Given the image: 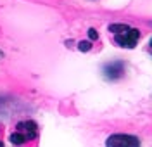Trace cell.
Returning <instances> with one entry per match:
<instances>
[{
    "label": "cell",
    "instance_id": "obj_1",
    "mask_svg": "<svg viewBox=\"0 0 152 147\" xmlns=\"http://www.w3.org/2000/svg\"><path fill=\"white\" fill-rule=\"evenodd\" d=\"M109 31L114 35V42L123 49H133L140 38V31L128 24H111Z\"/></svg>",
    "mask_w": 152,
    "mask_h": 147
},
{
    "label": "cell",
    "instance_id": "obj_2",
    "mask_svg": "<svg viewBox=\"0 0 152 147\" xmlns=\"http://www.w3.org/2000/svg\"><path fill=\"white\" fill-rule=\"evenodd\" d=\"M37 135H38V125L31 119H26V121L18 123L16 130L10 133L9 140L14 146H23L26 142H31L33 138H37Z\"/></svg>",
    "mask_w": 152,
    "mask_h": 147
},
{
    "label": "cell",
    "instance_id": "obj_3",
    "mask_svg": "<svg viewBox=\"0 0 152 147\" xmlns=\"http://www.w3.org/2000/svg\"><path fill=\"white\" fill-rule=\"evenodd\" d=\"M105 147H140V140L135 135L114 133L105 140Z\"/></svg>",
    "mask_w": 152,
    "mask_h": 147
},
{
    "label": "cell",
    "instance_id": "obj_4",
    "mask_svg": "<svg viewBox=\"0 0 152 147\" xmlns=\"http://www.w3.org/2000/svg\"><path fill=\"white\" fill-rule=\"evenodd\" d=\"M124 75V62L114 61L104 66V76L107 80H119Z\"/></svg>",
    "mask_w": 152,
    "mask_h": 147
},
{
    "label": "cell",
    "instance_id": "obj_5",
    "mask_svg": "<svg viewBox=\"0 0 152 147\" xmlns=\"http://www.w3.org/2000/svg\"><path fill=\"white\" fill-rule=\"evenodd\" d=\"M92 49V43L90 42H81L80 43V50H90Z\"/></svg>",
    "mask_w": 152,
    "mask_h": 147
},
{
    "label": "cell",
    "instance_id": "obj_6",
    "mask_svg": "<svg viewBox=\"0 0 152 147\" xmlns=\"http://www.w3.org/2000/svg\"><path fill=\"white\" fill-rule=\"evenodd\" d=\"M88 35H90V38H92V40L97 38V31H95V29H90V31H88Z\"/></svg>",
    "mask_w": 152,
    "mask_h": 147
},
{
    "label": "cell",
    "instance_id": "obj_7",
    "mask_svg": "<svg viewBox=\"0 0 152 147\" xmlns=\"http://www.w3.org/2000/svg\"><path fill=\"white\" fill-rule=\"evenodd\" d=\"M149 50H151V54H152V38H151V42H149Z\"/></svg>",
    "mask_w": 152,
    "mask_h": 147
},
{
    "label": "cell",
    "instance_id": "obj_8",
    "mask_svg": "<svg viewBox=\"0 0 152 147\" xmlns=\"http://www.w3.org/2000/svg\"><path fill=\"white\" fill-rule=\"evenodd\" d=\"M0 147H4V142H2V140H0Z\"/></svg>",
    "mask_w": 152,
    "mask_h": 147
}]
</instances>
